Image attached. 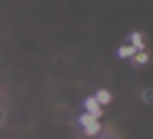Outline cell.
I'll use <instances>...</instances> for the list:
<instances>
[{
  "instance_id": "cell-7",
  "label": "cell",
  "mask_w": 153,
  "mask_h": 139,
  "mask_svg": "<svg viewBox=\"0 0 153 139\" xmlns=\"http://www.w3.org/2000/svg\"><path fill=\"white\" fill-rule=\"evenodd\" d=\"M83 129H85V135H97V133L101 132V124H99V120H97V122L89 124L87 128H83Z\"/></svg>"
},
{
  "instance_id": "cell-6",
  "label": "cell",
  "mask_w": 153,
  "mask_h": 139,
  "mask_svg": "<svg viewBox=\"0 0 153 139\" xmlns=\"http://www.w3.org/2000/svg\"><path fill=\"white\" fill-rule=\"evenodd\" d=\"M99 118H95L93 114H89V112H83L82 116H79V124L83 126V128H87L89 124H93V122H97Z\"/></svg>"
},
{
  "instance_id": "cell-4",
  "label": "cell",
  "mask_w": 153,
  "mask_h": 139,
  "mask_svg": "<svg viewBox=\"0 0 153 139\" xmlns=\"http://www.w3.org/2000/svg\"><path fill=\"white\" fill-rule=\"evenodd\" d=\"M136 52H138V50H136L134 45H122V46L118 49V56H120V58H132Z\"/></svg>"
},
{
  "instance_id": "cell-1",
  "label": "cell",
  "mask_w": 153,
  "mask_h": 139,
  "mask_svg": "<svg viewBox=\"0 0 153 139\" xmlns=\"http://www.w3.org/2000/svg\"><path fill=\"white\" fill-rule=\"evenodd\" d=\"M83 106H85V112L93 114L95 118H99V116L103 114V110H101V104H99V102L95 101V97H87L85 101H83Z\"/></svg>"
},
{
  "instance_id": "cell-2",
  "label": "cell",
  "mask_w": 153,
  "mask_h": 139,
  "mask_svg": "<svg viewBox=\"0 0 153 139\" xmlns=\"http://www.w3.org/2000/svg\"><path fill=\"white\" fill-rule=\"evenodd\" d=\"M130 45H134L136 50H146V41H143V35L138 33V31H134V33L130 35Z\"/></svg>"
},
{
  "instance_id": "cell-8",
  "label": "cell",
  "mask_w": 153,
  "mask_h": 139,
  "mask_svg": "<svg viewBox=\"0 0 153 139\" xmlns=\"http://www.w3.org/2000/svg\"><path fill=\"white\" fill-rule=\"evenodd\" d=\"M143 101L147 104H153V89H146L143 91Z\"/></svg>"
},
{
  "instance_id": "cell-3",
  "label": "cell",
  "mask_w": 153,
  "mask_h": 139,
  "mask_svg": "<svg viewBox=\"0 0 153 139\" xmlns=\"http://www.w3.org/2000/svg\"><path fill=\"white\" fill-rule=\"evenodd\" d=\"M95 101H97L101 106H103V104H108V102L112 101V95L108 93L107 89H99V91H97V95H95Z\"/></svg>"
},
{
  "instance_id": "cell-9",
  "label": "cell",
  "mask_w": 153,
  "mask_h": 139,
  "mask_svg": "<svg viewBox=\"0 0 153 139\" xmlns=\"http://www.w3.org/2000/svg\"><path fill=\"white\" fill-rule=\"evenodd\" d=\"M4 122H6V112H4V108H0V128L4 126Z\"/></svg>"
},
{
  "instance_id": "cell-5",
  "label": "cell",
  "mask_w": 153,
  "mask_h": 139,
  "mask_svg": "<svg viewBox=\"0 0 153 139\" xmlns=\"http://www.w3.org/2000/svg\"><path fill=\"white\" fill-rule=\"evenodd\" d=\"M132 60H134V64H146V62L149 60V54H147L146 50H138V52L132 56Z\"/></svg>"
}]
</instances>
